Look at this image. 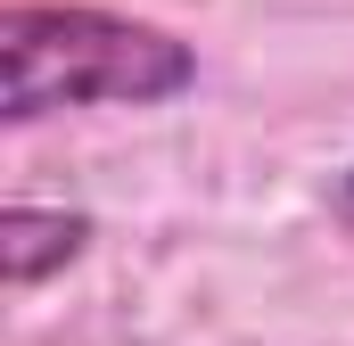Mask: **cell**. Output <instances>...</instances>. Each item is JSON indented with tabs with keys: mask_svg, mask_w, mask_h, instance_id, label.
I'll list each match as a JSON object with an SVG mask.
<instances>
[{
	"mask_svg": "<svg viewBox=\"0 0 354 346\" xmlns=\"http://www.w3.org/2000/svg\"><path fill=\"white\" fill-rule=\"evenodd\" d=\"M330 215H338V223H346V231H354V165L338 173V181H330Z\"/></svg>",
	"mask_w": 354,
	"mask_h": 346,
	"instance_id": "3957f363",
	"label": "cell"
},
{
	"mask_svg": "<svg viewBox=\"0 0 354 346\" xmlns=\"http://www.w3.org/2000/svg\"><path fill=\"white\" fill-rule=\"evenodd\" d=\"M198 91V50L157 17L99 0H8L0 8V116L17 132L75 107H174Z\"/></svg>",
	"mask_w": 354,
	"mask_h": 346,
	"instance_id": "6da1fadb",
	"label": "cell"
},
{
	"mask_svg": "<svg viewBox=\"0 0 354 346\" xmlns=\"http://www.w3.org/2000/svg\"><path fill=\"white\" fill-rule=\"evenodd\" d=\"M91 239H99V223H91L83 206L8 198V215H0V280H8V297H33L58 272H75L91 256Z\"/></svg>",
	"mask_w": 354,
	"mask_h": 346,
	"instance_id": "7a4b0ae2",
	"label": "cell"
}]
</instances>
